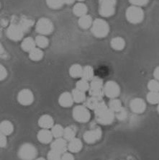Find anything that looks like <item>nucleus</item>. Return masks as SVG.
I'll return each mask as SVG.
<instances>
[{"mask_svg":"<svg viewBox=\"0 0 159 160\" xmlns=\"http://www.w3.org/2000/svg\"><path fill=\"white\" fill-rule=\"evenodd\" d=\"M82 142L79 138H74L68 143V149L69 150L70 152L77 153L81 151L82 149Z\"/></svg>","mask_w":159,"mask_h":160,"instance_id":"18","label":"nucleus"},{"mask_svg":"<svg viewBox=\"0 0 159 160\" xmlns=\"http://www.w3.org/2000/svg\"><path fill=\"white\" fill-rule=\"evenodd\" d=\"M116 0H99V14L102 17H110L115 12Z\"/></svg>","mask_w":159,"mask_h":160,"instance_id":"7","label":"nucleus"},{"mask_svg":"<svg viewBox=\"0 0 159 160\" xmlns=\"http://www.w3.org/2000/svg\"><path fill=\"white\" fill-rule=\"evenodd\" d=\"M102 129L99 127H95V128H93L90 130L86 131L84 133L83 138L85 142L89 143V144H92V143L97 142L102 138Z\"/></svg>","mask_w":159,"mask_h":160,"instance_id":"9","label":"nucleus"},{"mask_svg":"<svg viewBox=\"0 0 159 160\" xmlns=\"http://www.w3.org/2000/svg\"><path fill=\"white\" fill-rule=\"evenodd\" d=\"M158 112H159V103H158Z\"/></svg>","mask_w":159,"mask_h":160,"instance_id":"47","label":"nucleus"},{"mask_svg":"<svg viewBox=\"0 0 159 160\" xmlns=\"http://www.w3.org/2000/svg\"><path fill=\"white\" fill-rule=\"evenodd\" d=\"M60 160H74V157L73 155L70 153H64V154H62L61 159Z\"/></svg>","mask_w":159,"mask_h":160,"instance_id":"43","label":"nucleus"},{"mask_svg":"<svg viewBox=\"0 0 159 160\" xmlns=\"http://www.w3.org/2000/svg\"><path fill=\"white\" fill-rule=\"evenodd\" d=\"M104 95L109 98L114 99L120 95V88L117 82L109 81L104 85Z\"/></svg>","mask_w":159,"mask_h":160,"instance_id":"10","label":"nucleus"},{"mask_svg":"<svg viewBox=\"0 0 159 160\" xmlns=\"http://www.w3.org/2000/svg\"><path fill=\"white\" fill-rule=\"evenodd\" d=\"M83 68L79 64H74L70 67L69 74L70 76L73 78H79L82 77Z\"/></svg>","mask_w":159,"mask_h":160,"instance_id":"26","label":"nucleus"},{"mask_svg":"<svg viewBox=\"0 0 159 160\" xmlns=\"http://www.w3.org/2000/svg\"><path fill=\"white\" fill-rule=\"evenodd\" d=\"M37 155V149L30 143H23L18 151V156L22 160H33Z\"/></svg>","mask_w":159,"mask_h":160,"instance_id":"3","label":"nucleus"},{"mask_svg":"<svg viewBox=\"0 0 159 160\" xmlns=\"http://www.w3.org/2000/svg\"><path fill=\"white\" fill-rule=\"evenodd\" d=\"M51 149L55 150V151L59 152L60 154H64L68 149V143L67 141L64 138H55L53 141L51 146Z\"/></svg>","mask_w":159,"mask_h":160,"instance_id":"13","label":"nucleus"},{"mask_svg":"<svg viewBox=\"0 0 159 160\" xmlns=\"http://www.w3.org/2000/svg\"><path fill=\"white\" fill-rule=\"evenodd\" d=\"M73 118L75 121L79 123H87L90 120L91 113L85 105H77L72 112Z\"/></svg>","mask_w":159,"mask_h":160,"instance_id":"5","label":"nucleus"},{"mask_svg":"<svg viewBox=\"0 0 159 160\" xmlns=\"http://www.w3.org/2000/svg\"><path fill=\"white\" fill-rule=\"evenodd\" d=\"M154 77H155V78L156 80H158V81L159 82V67H156L155 71H154Z\"/></svg>","mask_w":159,"mask_h":160,"instance_id":"44","label":"nucleus"},{"mask_svg":"<svg viewBox=\"0 0 159 160\" xmlns=\"http://www.w3.org/2000/svg\"><path fill=\"white\" fill-rule=\"evenodd\" d=\"M129 1L133 5L137 7L144 6L148 2V0H129Z\"/></svg>","mask_w":159,"mask_h":160,"instance_id":"40","label":"nucleus"},{"mask_svg":"<svg viewBox=\"0 0 159 160\" xmlns=\"http://www.w3.org/2000/svg\"><path fill=\"white\" fill-rule=\"evenodd\" d=\"M122 108H123V106H122V103L120 102V100H118V99H112L109 103V108L112 110L114 113L121 110Z\"/></svg>","mask_w":159,"mask_h":160,"instance_id":"33","label":"nucleus"},{"mask_svg":"<svg viewBox=\"0 0 159 160\" xmlns=\"http://www.w3.org/2000/svg\"><path fill=\"white\" fill-rule=\"evenodd\" d=\"M148 88L151 92H159V82L156 79H152L148 82Z\"/></svg>","mask_w":159,"mask_h":160,"instance_id":"38","label":"nucleus"},{"mask_svg":"<svg viewBox=\"0 0 159 160\" xmlns=\"http://www.w3.org/2000/svg\"><path fill=\"white\" fill-rule=\"evenodd\" d=\"M36 43L40 48H45L48 46L49 41L47 38L43 35H40L36 38Z\"/></svg>","mask_w":159,"mask_h":160,"instance_id":"32","label":"nucleus"},{"mask_svg":"<svg viewBox=\"0 0 159 160\" xmlns=\"http://www.w3.org/2000/svg\"><path fill=\"white\" fill-rule=\"evenodd\" d=\"M46 2L49 8L54 9L60 8L64 4V0H46Z\"/></svg>","mask_w":159,"mask_h":160,"instance_id":"36","label":"nucleus"},{"mask_svg":"<svg viewBox=\"0 0 159 160\" xmlns=\"http://www.w3.org/2000/svg\"><path fill=\"white\" fill-rule=\"evenodd\" d=\"M102 100H103L102 98H97L95 97H92V96H90V98L86 99L85 102H84V105H85L88 109L94 110Z\"/></svg>","mask_w":159,"mask_h":160,"instance_id":"20","label":"nucleus"},{"mask_svg":"<svg viewBox=\"0 0 159 160\" xmlns=\"http://www.w3.org/2000/svg\"><path fill=\"white\" fill-rule=\"evenodd\" d=\"M130 107L131 110L135 113H142L146 108V104L142 99L135 98L130 102Z\"/></svg>","mask_w":159,"mask_h":160,"instance_id":"14","label":"nucleus"},{"mask_svg":"<svg viewBox=\"0 0 159 160\" xmlns=\"http://www.w3.org/2000/svg\"><path fill=\"white\" fill-rule=\"evenodd\" d=\"M36 41L31 37H27L26 38H25L22 42L21 44V47L23 51H25V52H30L32 50H33L35 48H36Z\"/></svg>","mask_w":159,"mask_h":160,"instance_id":"19","label":"nucleus"},{"mask_svg":"<svg viewBox=\"0 0 159 160\" xmlns=\"http://www.w3.org/2000/svg\"><path fill=\"white\" fill-rule=\"evenodd\" d=\"M17 100L20 104L27 106V105H31L34 101V95L31 90L28 89H22L20 92L18 93Z\"/></svg>","mask_w":159,"mask_h":160,"instance_id":"12","label":"nucleus"},{"mask_svg":"<svg viewBox=\"0 0 159 160\" xmlns=\"http://www.w3.org/2000/svg\"><path fill=\"white\" fill-rule=\"evenodd\" d=\"M94 77V69L91 66H86L83 68V73L81 78L88 82H91Z\"/></svg>","mask_w":159,"mask_h":160,"instance_id":"29","label":"nucleus"},{"mask_svg":"<svg viewBox=\"0 0 159 160\" xmlns=\"http://www.w3.org/2000/svg\"><path fill=\"white\" fill-rule=\"evenodd\" d=\"M53 137V136L51 133V131H49L48 129H42L37 135V138L39 142L42 143H45V144L51 143Z\"/></svg>","mask_w":159,"mask_h":160,"instance_id":"16","label":"nucleus"},{"mask_svg":"<svg viewBox=\"0 0 159 160\" xmlns=\"http://www.w3.org/2000/svg\"><path fill=\"white\" fill-rule=\"evenodd\" d=\"M92 32L94 36L97 38L106 37L109 32L108 23L102 19H97L93 22Z\"/></svg>","mask_w":159,"mask_h":160,"instance_id":"2","label":"nucleus"},{"mask_svg":"<svg viewBox=\"0 0 159 160\" xmlns=\"http://www.w3.org/2000/svg\"><path fill=\"white\" fill-rule=\"evenodd\" d=\"M14 127L12 123L9 121H3L0 124V131L1 133L4 134L5 136H9L13 132Z\"/></svg>","mask_w":159,"mask_h":160,"instance_id":"22","label":"nucleus"},{"mask_svg":"<svg viewBox=\"0 0 159 160\" xmlns=\"http://www.w3.org/2000/svg\"><path fill=\"white\" fill-rule=\"evenodd\" d=\"M7 77V69L4 66L1 65L0 66V79H1V81H3L4 79H5Z\"/></svg>","mask_w":159,"mask_h":160,"instance_id":"41","label":"nucleus"},{"mask_svg":"<svg viewBox=\"0 0 159 160\" xmlns=\"http://www.w3.org/2000/svg\"><path fill=\"white\" fill-rule=\"evenodd\" d=\"M24 31L18 24H11L7 30V36L13 41H19L23 38Z\"/></svg>","mask_w":159,"mask_h":160,"instance_id":"11","label":"nucleus"},{"mask_svg":"<svg viewBox=\"0 0 159 160\" xmlns=\"http://www.w3.org/2000/svg\"><path fill=\"white\" fill-rule=\"evenodd\" d=\"M29 57L31 60L35 62L41 61L43 57V52L40 48H35L29 53Z\"/></svg>","mask_w":159,"mask_h":160,"instance_id":"30","label":"nucleus"},{"mask_svg":"<svg viewBox=\"0 0 159 160\" xmlns=\"http://www.w3.org/2000/svg\"><path fill=\"white\" fill-rule=\"evenodd\" d=\"M87 7L83 3H78L74 7L73 12L74 15H76L78 17H82L84 15H86L87 13Z\"/></svg>","mask_w":159,"mask_h":160,"instance_id":"28","label":"nucleus"},{"mask_svg":"<svg viewBox=\"0 0 159 160\" xmlns=\"http://www.w3.org/2000/svg\"><path fill=\"white\" fill-rule=\"evenodd\" d=\"M64 3L65 4H71L72 3H74V2L75 0H64Z\"/></svg>","mask_w":159,"mask_h":160,"instance_id":"45","label":"nucleus"},{"mask_svg":"<svg viewBox=\"0 0 159 160\" xmlns=\"http://www.w3.org/2000/svg\"><path fill=\"white\" fill-rule=\"evenodd\" d=\"M78 1H79V2H82V1H84V0H78Z\"/></svg>","mask_w":159,"mask_h":160,"instance_id":"48","label":"nucleus"},{"mask_svg":"<svg viewBox=\"0 0 159 160\" xmlns=\"http://www.w3.org/2000/svg\"><path fill=\"white\" fill-rule=\"evenodd\" d=\"M76 128H75L74 126H69L64 128V138H65L67 142H70L74 138H76Z\"/></svg>","mask_w":159,"mask_h":160,"instance_id":"27","label":"nucleus"},{"mask_svg":"<svg viewBox=\"0 0 159 160\" xmlns=\"http://www.w3.org/2000/svg\"><path fill=\"white\" fill-rule=\"evenodd\" d=\"M147 100L151 104H158L159 92H150L148 95H147Z\"/></svg>","mask_w":159,"mask_h":160,"instance_id":"34","label":"nucleus"},{"mask_svg":"<svg viewBox=\"0 0 159 160\" xmlns=\"http://www.w3.org/2000/svg\"><path fill=\"white\" fill-rule=\"evenodd\" d=\"M62 154H60L59 152L55 151V150L51 149V151H49L47 155L48 160H60L61 159Z\"/></svg>","mask_w":159,"mask_h":160,"instance_id":"37","label":"nucleus"},{"mask_svg":"<svg viewBox=\"0 0 159 160\" xmlns=\"http://www.w3.org/2000/svg\"><path fill=\"white\" fill-rule=\"evenodd\" d=\"M51 133H52L53 137L55 138H62L64 137V128H63L62 126L59 124L54 125L53 128H51Z\"/></svg>","mask_w":159,"mask_h":160,"instance_id":"31","label":"nucleus"},{"mask_svg":"<svg viewBox=\"0 0 159 160\" xmlns=\"http://www.w3.org/2000/svg\"><path fill=\"white\" fill-rule=\"evenodd\" d=\"M126 18L130 22L137 24L141 22L144 18V12L140 7L131 6L126 11Z\"/></svg>","mask_w":159,"mask_h":160,"instance_id":"4","label":"nucleus"},{"mask_svg":"<svg viewBox=\"0 0 159 160\" xmlns=\"http://www.w3.org/2000/svg\"><path fill=\"white\" fill-rule=\"evenodd\" d=\"M90 96L97 98H102L104 95V85L101 78L98 77H94L91 81L90 88L89 89Z\"/></svg>","mask_w":159,"mask_h":160,"instance_id":"6","label":"nucleus"},{"mask_svg":"<svg viewBox=\"0 0 159 160\" xmlns=\"http://www.w3.org/2000/svg\"><path fill=\"white\" fill-rule=\"evenodd\" d=\"M93 24L92 18L90 15H86L81 17L79 20V25L83 29H88Z\"/></svg>","mask_w":159,"mask_h":160,"instance_id":"24","label":"nucleus"},{"mask_svg":"<svg viewBox=\"0 0 159 160\" xmlns=\"http://www.w3.org/2000/svg\"><path fill=\"white\" fill-rule=\"evenodd\" d=\"M95 118L97 123L101 125H109L113 122L115 113L107 106L102 100L94 110Z\"/></svg>","mask_w":159,"mask_h":160,"instance_id":"1","label":"nucleus"},{"mask_svg":"<svg viewBox=\"0 0 159 160\" xmlns=\"http://www.w3.org/2000/svg\"><path fill=\"white\" fill-rule=\"evenodd\" d=\"M36 160H46V159L44 158H42V157H41V158H38V159H37Z\"/></svg>","mask_w":159,"mask_h":160,"instance_id":"46","label":"nucleus"},{"mask_svg":"<svg viewBox=\"0 0 159 160\" xmlns=\"http://www.w3.org/2000/svg\"><path fill=\"white\" fill-rule=\"evenodd\" d=\"M115 116L120 121H124V120H125L128 116V112L126 111L125 108H122L121 110H119L118 112H115Z\"/></svg>","mask_w":159,"mask_h":160,"instance_id":"39","label":"nucleus"},{"mask_svg":"<svg viewBox=\"0 0 159 160\" xmlns=\"http://www.w3.org/2000/svg\"><path fill=\"white\" fill-rule=\"evenodd\" d=\"M38 125L43 129L52 128L54 126V121L53 118L49 115H43L38 120Z\"/></svg>","mask_w":159,"mask_h":160,"instance_id":"17","label":"nucleus"},{"mask_svg":"<svg viewBox=\"0 0 159 160\" xmlns=\"http://www.w3.org/2000/svg\"><path fill=\"white\" fill-rule=\"evenodd\" d=\"M7 136L3 133H0V147L4 148L6 147L7 143Z\"/></svg>","mask_w":159,"mask_h":160,"instance_id":"42","label":"nucleus"},{"mask_svg":"<svg viewBox=\"0 0 159 160\" xmlns=\"http://www.w3.org/2000/svg\"><path fill=\"white\" fill-rule=\"evenodd\" d=\"M18 25H20L21 29L24 31V32H25L29 31L30 28L32 27V25H34V21L30 18L23 17L20 19Z\"/></svg>","mask_w":159,"mask_h":160,"instance_id":"21","label":"nucleus"},{"mask_svg":"<svg viewBox=\"0 0 159 160\" xmlns=\"http://www.w3.org/2000/svg\"><path fill=\"white\" fill-rule=\"evenodd\" d=\"M89 88H90V84H89V82L83 79H81V80H79L76 84V88L79 89V90L84 92L86 91H88L89 89Z\"/></svg>","mask_w":159,"mask_h":160,"instance_id":"35","label":"nucleus"},{"mask_svg":"<svg viewBox=\"0 0 159 160\" xmlns=\"http://www.w3.org/2000/svg\"><path fill=\"white\" fill-rule=\"evenodd\" d=\"M112 48L116 51H121L125 48V41L123 38L116 37L112 39L111 41Z\"/></svg>","mask_w":159,"mask_h":160,"instance_id":"23","label":"nucleus"},{"mask_svg":"<svg viewBox=\"0 0 159 160\" xmlns=\"http://www.w3.org/2000/svg\"><path fill=\"white\" fill-rule=\"evenodd\" d=\"M74 99L72 97L71 93L68 92H65L62 93L60 95L59 98H58V102L60 106L64 108H69L72 106L74 104Z\"/></svg>","mask_w":159,"mask_h":160,"instance_id":"15","label":"nucleus"},{"mask_svg":"<svg viewBox=\"0 0 159 160\" xmlns=\"http://www.w3.org/2000/svg\"><path fill=\"white\" fill-rule=\"evenodd\" d=\"M36 31L43 36L50 35L53 31V22L48 18H41L36 24Z\"/></svg>","mask_w":159,"mask_h":160,"instance_id":"8","label":"nucleus"},{"mask_svg":"<svg viewBox=\"0 0 159 160\" xmlns=\"http://www.w3.org/2000/svg\"><path fill=\"white\" fill-rule=\"evenodd\" d=\"M72 97L74 100V102L77 103L84 102L86 100V95L84 92H82L79 89L75 88L72 90L71 92Z\"/></svg>","mask_w":159,"mask_h":160,"instance_id":"25","label":"nucleus"}]
</instances>
